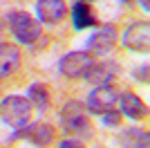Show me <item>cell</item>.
<instances>
[{
    "instance_id": "17",
    "label": "cell",
    "mask_w": 150,
    "mask_h": 148,
    "mask_svg": "<svg viewBox=\"0 0 150 148\" xmlns=\"http://www.w3.org/2000/svg\"><path fill=\"white\" fill-rule=\"evenodd\" d=\"M148 72H150V65H148V63H144L141 68H137V70H134V79H137L139 83L148 85Z\"/></svg>"
},
{
    "instance_id": "19",
    "label": "cell",
    "mask_w": 150,
    "mask_h": 148,
    "mask_svg": "<svg viewBox=\"0 0 150 148\" xmlns=\"http://www.w3.org/2000/svg\"><path fill=\"white\" fill-rule=\"evenodd\" d=\"M121 2H123V5H130V2H134V5H139L146 14H148V9H150V5H148L150 0H121Z\"/></svg>"
},
{
    "instance_id": "11",
    "label": "cell",
    "mask_w": 150,
    "mask_h": 148,
    "mask_svg": "<svg viewBox=\"0 0 150 148\" xmlns=\"http://www.w3.org/2000/svg\"><path fill=\"white\" fill-rule=\"evenodd\" d=\"M119 68L114 65L112 61H101V63H92L85 72H83V79L88 81L90 85L94 88H101V85H112L114 76H117Z\"/></svg>"
},
{
    "instance_id": "7",
    "label": "cell",
    "mask_w": 150,
    "mask_h": 148,
    "mask_svg": "<svg viewBox=\"0 0 150 148\" xmlns=\"http://www.w3.org/2000/svg\"><path fill=\"white\" fill-rule=\"evenodd\" d=\"M92 54L90 52H67L65 56H61L58 61V72L65 79H79L83 76V72L92 65Z\"/></svg>"
},
{
    "instance_id": "15",
    "label": "cell",
    "mask_w": 150,
    "mask_h": 148,
    "mask_svg": "<svg viewBox=\"0 0 150 148\" xmlns=\"http://www.w3.org/2000/svg\"><path fill=\"white\" fill-rule=\"evenodd\" d=\"M27 99H29V103L34 105L38 112H45L50 108V90H47V85H43V83H31V85L27 88Z\"/></svg>"
},
{
    "instance_id": "18",
    "label": "cell",
    "mask_w": 150,
    "mask_h": 148,
    "mask_svg": "<svg viewBox=\"0 0 150 148\" xmlns=\"http://www.w3.org/2000/svg\"><path fill=\"white\" fill-rule=\"evenodd\" d=\"M58 148H85V146H83L81 139H74V137H65V139L58 144Z\"/></svg>"
},
{
    "instance_id": "8",
    "label": "cell",
    "mask_w": 150,
    "mask_h": 148,
    "mask_svg": "<svg viewBox=\"0 0 150 148\" xmlns=\"http://www.w3.org/2000/svg\"><path fill=\"white\" fill-rule=\"evenodd\" d=\"M117 101H119V90H117V88L101 85V88H94L92 92H90L85 108H88V112H92V115H103V112L112 110Z\"/></svg>"
},
{
    "instance_id": "13",
    "label": "cell",
    "mask_w": 150,
    "mask_h": 148,
    "mask_svg": "<svg viewBox=\"0 0 150 148\" xmlns=\"http://www.w3.org/2000/svg\"><path fill=\"white\" fill-rule=\"evenodd\" d=\"M69 16H72V25H74L76 31H83L88 27H96V16H94L92 7L88 2H74L72 9H69Z\"/></svg>"
},
{
    "instance_id": "1",
    "label": "cell",
    "mask_w": 150,
    "mask_h": 148,
    "mask_svg": "<svg viewBox=\"0 0 150 148\" xmlns=\"http://www.w3.org/2000/svg\"><path fill=\"white\" fill-rule=\"evenodd\" d=\"M61 123L63 130L74 139H92L94 137V126L88 117V108L81 101H65L61 108Z\"/></svg>"
},
{
    "instance_id": "16",
    "label": "cell",
    "mask_w": 150,
    "mask_h": 148,
    "mask_svg": "<svg viewBox=\"0 0 150 148\" xmlns=\"http://www.w3.org/2000/svg\"><path fill=\"white\" fill-rule=\"evenodd\" d=\"M101 121L105 128H119L121 126V112L119 110H108L101 115Z\"/></svg>"
},
{
    "instance_id": "3",
    "label": "cell",
    "mask_w": 150,
    "mask_h": 148,
    "mask_svg": "<svg viewBox=\"0 0 150 148\" xmlns=\"http://www.w3.org/2000/svg\"><path fill=\"white\" fill-rule=\"evenodd\" d=\"M31 110H34V105L29 103L27 97H20V94L5 97L0 101V121L9 128L18 130L27 126V121L31 119Z\"/></svg>"
},
{
    "instance_id": "5",
    "label": "cell",
    "mask_w": 150,
    "mask_h": 148,
    "mask_svg": "<svg viewBox=\"0 0 150 148\" xmlns=\"http://www.w3.org/2000/svg\"><path fill=\"white\" fill-rule=\"evenodd\" d=\"M121 45L130 52L137 54H148L150 49V23L148 20H137L125 27L123 36H121Z\"/></svg>"
},
{
    "instance_id": "12",
    "label": "cell",
    "mask_w": 150,
    "mask_h": 148,
    "mask_svg": "<svg viewBox=\"0 0 150 148\" xmlns=\"http://www.w3.org/2000/svg\"><path fill=\"white\" fill-rule=\"evenodd\" d=\"M23 54L16 43H0V79H7L20 70Z\"/></svg>"
},
{
    "instance_id": "10",
    "label": "cell",
    "mask_w": 150,
    "mask_h": 148,
    "mask_svg": "<svg viewBox=\"0 0 150 148\" xmlns=\"http://www.w3.org/2000/svg\"><path fill=\"white\" fill-rule=\"evenodd\" d=\"M67 16L65 0H38L36 2V20L45 25H58Z\"/></svg>"
},
{
    "instance_id": "9",
    "label": "cell",
    "mask_w": 150,
    "mask_h": 148,
    "mask_svg": "<svg viewBox=\"0 0 150 148\" xmlns=\"http://www.w3.org/2000/svg\"><path fill=\"white\" fill-rule=\"evenodd\" d=\"M119 112L121 117H128L132 121H141V119L148 117V105L137 92L123 90V92H119Z\"/></svg>"
},
{
    "instance_id": "20",
    "label": "cell",
    "mask_w": 150,
    "mask_h": 148,
    "mask_svg": "<svg viewBox=\"0 0 150 148\" xmlns=\"http://www.w3.org/2000/svg\"><path fill=\"white\" fill-rule=\"evenodd\" d=\"M76 2H88L90 5V2H96V0H76Z\"/></svg>"
},
{
    "instance_id": "4",
    "label": "cell",
    "mask_w": 150,
    "mask_h": 148,
    "mask_svg": "<svg viewBox=\"0 0 150 148\" xmlns=\"http://www.w3.org/2000/svg\"><path fill=\"white\" fill-rule=\"evenodd\" d=\"M119 43V29L114 23H105V25H99L94 34L88 38V52L92 56H105L110 54Z\"/></svg>"
},
{
    "instance_id": "2",
    "label": "cell",
    "mask_w": 150,
    "mask_h": 148,
    "mask_svg": "<svg viewBox=\"0 0 150 148\" xmlns=\"http://www.w3.org/2000/svg\"><path fill=\"white\" fill-rule=\"evenodd\" d=\"M7 27L11 31V36L23 45H36L38 38H43L40 23L31 14L23 11V9H16V11L7 14Z\"/></svg>"
},
{
    "instance_id": "14",
    "label": "cell",
    "mask_w": 150,
    "mask_h": 148,
    "mask_svg": "<svg viewBox=\"0 0 150 148\" xmlns=\"http://www.w3.org/2000/svg\"><path fill=\"white\" fill-rule=\"evenodd\" d=\"M119 144L123 148H150V137H148V130H141V128H123L119 132Z\"/></svg>"
},
{
    "instance_id": "6",
    "label": "cell",
    "mask_w": 150,
    "mask_h": 148,
    "mask_svg": "<svg viewBox=\"0 0 150 148\" xmlns=\"http://www.w3.org/2000/svg\"><path fill=\"white\" fill-rule=\"evenodd\" d=\"M54 135H56V130H54L52 123L36 121V123H31V126H23V128L13 130L9 139H11V142H13V139H27L29 144L43 148V146H50V144H52Z\"/></svg>"
}]
</instances>
